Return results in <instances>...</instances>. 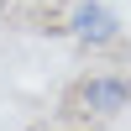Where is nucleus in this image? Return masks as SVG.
I'll return each mask as SVG.
<instances>
[{"label":"nucleus","mask_w":131,"mask_h":131,"mask_svg":"<svg viewBox=\"0 0 131 131\" xmlns=\"http://www.w3.org/2000/svg\"><path fill=\"white\" fill-rule=\"evenodd\" d=\"M73 110L89 115V121H110V115L131 110V73H115V68L84 73L73 84Z\"/></svg>","instance_id":"1"},{"label":"nucleus","mask_w":131,"mask_h":131,"mask_svg":"<svg viewBox=\"0 0 131 131\" xmlns=\"http://www.w3.org/2000/svg\"><path fill=\"white\" fill-rule=\"evenodd\" d=\"M68 37L79 42V47H115L121 42V21H115V10L105 5V0H79V5L68 10Z\"/></svg>","instance_id":"2"}]
</instances>
